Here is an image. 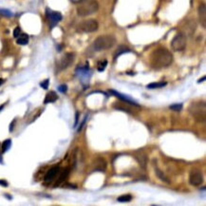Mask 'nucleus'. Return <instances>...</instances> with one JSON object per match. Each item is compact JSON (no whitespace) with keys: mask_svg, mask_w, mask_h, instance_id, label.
I'll list each match as a JSON object with an SVG mask.
<instances>
[{"mask_svg":"<svg viewBox=\"0 0 206 206\" xmlns=\"http://www.w3.org/2000/svg\"><path fill=\"white\" fill-rule=\"evenodd\" d=\"M83 1H86V0H79V2H83Z\"/></svg>","mask_w":206,"mask_h":206,"instance_id":"f704fd0d","label":"nucleus"},{"mask_svg":"<svg viewBox=\"0 0 206 206\" xmlns=\"http://www.w3.org/2000/svg\"><path fill=\"white\" fill-rule=\"evenodd\" d=\"M116 44V39L113 35L106 34V35H101L98 38H96L93 42V48L96 51H106L108 48H111Z\"/></svg>","mask_w":206,"mask_h":206,"instance_id":"f03ea898","label":"nucleus"},{"mask_svg":"<svg viewBox=\"0 0 206 206\" xmlns=\"http://www.w3.org/2000/svg\"><path fill=\"white\" fill-rule=\"evenodd\" d=\"M191 115L194 117L195 120L198 122H204L205 121V103L199 102L193 103L189 107Z\"/></svg>","mask_w":206,"mask_h":206,"instance_id":"20e7f679","label":"nucleus"},{"mask_svg":"<svg viewBox=\"0 0 206 206\" xmlns=\"http://www.w3.org/2000/svg\"><path fill=\"white\" fill-rule=\"evenodd\" d=\"M16 43L18 45H27L29 43V35L26 33H21L17 38H16Z\"/></svg>","mask_w":206,"mask_h":206,"instance_id":"2eb2a0df","label":"nucleus"},{"mask_svg":"<svg viewBox=\"0 0 206 206\" xmlns=\"http://www.w3.org/2000/svg\"><path fill=\"white\" fill-rule=\"evenodd\" d=\"M155 172H156V175L158 176V178H160L161 181H164V182H167V183H169L170 182V181L168 180V178L164 174V172H162L161 170H160L158 167H156L155 168Z\"/></svg>","mask_w":206,"mask_h":206,"instance_id":"f3484780","label":"nucleus"},{"mask_svg":"<svg viewBox=\"0 0 206 206\" xmlns=\"http://www.w3.org/2000/svg\"><path fill=\"white\" fill-rule=\"evenodd\" d=\"M204 80H205V76H204V77H203L202 79H199V80L198 81V83H200V82H203V81H204Z\"/></svg>","mask_w":206,"mask_h":206,"instance_id":"473e14b6","label":"nucleus"},{"mask_svg":"<svg viewBox=\"0 0 206 206\" xmlns=\"http://www.w3.org/2000/svg\"><path fill=\"white\" fill-rule=\"evenodd\" d=\"M173 62V56L166 48H160L155 50L150 55V64L154 68L161 69L170 66Z\"/></svg>","mask_w":206,"mask_h":206,"instance_id":"f257e3e1","label":"nucleus"},{"mask_svg":"<svg viewBox=\"0 0 206 206\" xmlns=\"http://www.w3.org/2000/svg\"><path fill=\"white\" fill-rule=\"evenodd\" d=\"M14 123H15V120H13V123H10V131H13V124H14Z\"/></svg>","mask_w":206,"mask_h":206,"instance_id":"c756f323","label":"nucleus"},{"mask_svg":"<svg viewBox=\"0 0 206 206\" xmlns=\"http://www.w3.org/2000/svg\"><path fill=\"white\" fill-rule=\"evenodd\" d=\"M99 9L97 0H86L77 8V13L80 16H88L95 13Z\"/></svg>","mask_w":206,"mask_h":206,"instance_id":"7ed1b4c3","label":"nucleus"},{"mask_svg":"<svg viewBox=\"0 0 206 206\" xmlns=\"http://www.w3.org/2000/svg\"><path fill=\"white\" fill-rule=\"evenodd\" d=\"M189 182L193 186L200 185L203 182V175L199 170L194 169L189 174Z\"/></svg>","mask_w":206,"mask_h":206,"instance_id":"6e6552de","label":"nucleus"},{"mask_svg":"<svg viewBox=\"0 0 206 206\" xmlns=\"http://www.w3.org/2000/svg\"><path fill=\"white\" fill-rule=\"evenodd\" d=\"M110 92H111V93H112L113 95H114V96H116L117 98H119V99L122 100V101L124 102V103H126V104H128V105H131V106H137V107L140 106L134 100H132L131 98H129V97H127V96H126V95H123V94L120 93V92L115 91V90H110Z\"/></svg>","mask_w":206,"mask_h":206,"instance_id":"9b49d317","label":"nucleus"},{"mask_svg":"<svg viewBox=\"0 0 206 206\" xmlns=\"http://www.w3.org/2000/svg\"><path fill=\"white\" fill-rule=\"evenodd\" d=\"M47 15H48V18L50 20V23L51 28L53 26H55L59 21L62 20V14L58 12H52V10H47Z\"/></svg>","mask_w":206,"mask_h":206,"instance_id":"1a4fd4ad","label":"nucleus"},{"mask_svg":"<svg viewBox=\"0 0 206 206\" xmlns=\"http://www.w3.org/2000/svg\"><path fill=\"white\" fill-rule=\"evenodd\" d=\"M107 66V61L106 60H104V61H100L98 63V67H97V68H98V71L102 72V71H104V70L106 69Z\"/></svg>","mask_w":206,"mask_h":206,"instance_id":"4be33fe9","label":"nucleus"},{"mask_svg":"<svg viewBox=\"0 0 206 206\" xmlns=\"http://www.w3.org/2000/svg\"><path fill=\"white\" fill-rule=\"evenodd\" d=\"M59 172H60V167H59L58 165L51 167V169L47 172V174L45 175V178H44L45 181L46 182H51L54 178H56V176L59 174Z\"/></svg>","mask_w":206,"mask_h":206,"instance_id":"9d476101","label":"nucleus"},{"mask_svg":"<svg viewBox=\"0 0 206 206\" xmlns=\"http://www.w3.org/2000/svg\"><path fill=\"white\" fill-rule=\"evenodd\" d=\"M4 108V105H2V106H0V111H1L2 109Z\"/></svg>","mask_w":206,"mask_h":206,"instance_id":"72a5a7b5","label":"nucleus"},{"mask_svg":"<svg viewBox=\"0 0 206 206\" xmlns=\"http://www.w3.org/2000/svg\"><path fill=\"white\" fill-rule=\"evenodd\" d=\"M132 199V196L129 194H126V195H123V196H120L117 199V202H129L130 200Z\"/></svg>","mask_w":206,"mask_h":206,"instance_id":"6ab92c4d","label":"nucleus"},{"mask_svg":"<svg viewBox=\"0 0 206 206\" xmlns=\"http://www.w3.org/2000/svg\"><path fill=\"white\" fill-rule=\"evenodd\" d=\"M0 185L4 186V187H7L8 186V182L6 181H4V180H0Z\"/></svg>","mask_w":206,"mask_h":206,"instance_id":"c85d7f7f","label":"nucleus"},{"mask_svg":"<svg viewBox=\"0 0 206 206\" xmlns=\"http://www.w3.org/2000/svg\"><path fill=\"white\" fill-rule=\"evenodd\" d=\"M10 145H12V140L8 139L6 141H4V143L2 144V152L3 153L7 152V151L10 149Z\"/></svg>","mask_w":206,"mask_h":206,"instance_id":"aec40b11","label":"nucleus"},{"mask_svg":"<svg viewBox=\"0 0 206 206\" xmlns=\"http://www.w3.org/2000/svg\"><path fill=\"white\" fill-rule=\"evenodd\" d=\"M169 108L173 111H181L182 109V105L181 104H174V105H171L169 106Z\"/></svg>","mask_w":206,"mask_h":206,"instance_id":"5701e85b","label":"nucleus"},{"mask_svg":"<svg viewBox=\"0 0 206 206\" xmlns=\"http://www.w3.org/2000/svg\"><path fill=\"white\" fill-rule=\"evenodd\" d=\"M68 174H69V168H66V169H64L62 171V173H61V175L59 176L57 181L55 182V186L59 185V184L62 183L65 180H66V178H68Z\"/></svg>","mask_w":206,"mask_h":206,"instance_id":"dca6fc26","label":"nucleus"},{"mask_svg":"<svg viewBox=\"0 0 206 206\" xmlns=\"http://www.w3.org/2000/svg\"><path fill=\"white\" fill-rule=\"evenodd\" d=\"M106 167V162L104 159L102 158H98L95 160L94 162V169L98 170V171H105Z\"/></svg>","mask_w":206,"mask_h":206,"instance_id":"ddd939ff","label":"nucleus"},{"mask_svg":"<svg viewBox=\"0 0 206 206\" xmlns=\"http://www.w3.org/2000/svg\"><path fill=\"white\" fill-rule=\"evenodd\" d=\"M58 90L60 91V92H62V93H66L67 90H68V86H67V85H61V86L58 88Z\"/></svg>","mask_w":206,"mask_h":206,"instance_id":"cd10ccee","label":"nucleus"},{"mask_svg":"<svg viewBox=\"0 0 206 206\" xmlns=\"http://www.w3.org/2000/svg\"><path fill=\"white\" fill-rule=\"evenodd\" d=\"M20 34H21V29L19 28V27H16L13 30V37L14 38H17Z\"/></svg>","mask_w":206,"mask_h":206,"instance_id":"bb28decb","label":"nucleus"},{"mask_svg":"<svg viewBox=\"0 0 206 206\" xmlns=\"http://www.w3.org/2000/svg\"><path fill=\"white\" fill-rule=\"evenodd\" d=\"M74 58H75V54L74 53H71V52L66 53L60 59V61L58 62V64H57V69L59 70V71H60V70L66 69L67 68H68L70 65L73 63Z\"/></svg>","mask_w":206,"mask_h":206,"instance_id":"0eeeda50","label":"nucleus"},{"mask_svg":"<svg viewBox=\"0 0 206 206\" xmlns=\"http://www.w3.org/2000/svg\"><path fill=\"white\" fill-rule=\"evenodd\" d=\"M4 82H5V80H4V79H2V78H0V86H1Z\"/></svg>","mask_w":206,"mask_h":206,"instance_id":"2f4dec72","label":"nucleus"},{"mask_svg":"<svg viewBox=\"0 0 206 206\" xmlns=\"http://www.w3.org/2000/svg\"><path fill=\"white\" fill-rule=\"evenodd\" d=\"M99 24L94 19H88L81 22L78 27L77 30L81 32H94L98 30Z\"/></svg>","mask_w":206,"mask_h":206,"instance_id":"39448f33","label":"nucleus"},{"mask_svg":"<svg viewBox=\"0 0 206 206\" xmlns=\"http://www.w3.org/2000/svg\"><path fill=\"white\" fill-rule=\"evenodd\" d=\"M48 84H50V80L46 79L45 81H43V82L40 83V86H41V88H43L44 89H47L48 88Z\"/></svg>","mask_w":206,"mask_h":206,"instance_id":"a878e982","label":"nucleus"},{"mask_svg":"<svg viewBox=\"0 0 206 206\" xmlns=\"http://www.w3.org/2000/svg\"><path fill=\"white\" fill-rule=\"evenodd\" d=\"M0 14L3 16H6V17H10L13 16V13L10 12L9 10H5V9H0Z\"/></svg>","mask_w":206,"mask_h":206,"instance_id":"b1692460","label":"nucleus"},{"mask_svg":"<svg viewBox=\"0 0 206 206\" xmlns=\"http://www.w3.org/2000/svg\"><path fill=\"white\" fill-rule=\"evenodd\" d=\"M135 158L137 159V161H139V164L142 165L144 168L145 167V164H146V158L144 155H137Z\"/></svg>","mask_w":206,"mask_h":206,"instance_id":"412c9836","label":"nucleus"},{"mask_svg":"<svg viewBox=\"0 0 206 206\" xmlns=\"http://www.w3.org/2000/svg\"><path fill=\"white\" fill-rule=\"evenodd\" d=\"M186 36L183 33H178L171 42V47L175 51H181L186 47Z\"/></svg>","mask_w":206,"mask_h":206,"instance_id":"423d86ee","label":"nucleus"},{"mask_svg":"<svg viewBox=\"0 0 206 206\" xmlns=\"http://www.w3.org/2000/svg\"><path fill=\"white\" fill-rule=\"evenodd\" d=\"M129 51H130V50H129V48H124V47H121V48H119V50L117 51L115 57H118L119 55H121L122 53H124V52H129Z\"/></svg>","mask_w":206,"mask_h":206,"instance_id":"393cba45","label":"nucleus"},{"mask_svg":"<svg viewBox=\"0 0 206 206\" xmlns=\"http://www.w3.org/2000/svg\"><path fill=\"white\" fill-rule=\"evenodd\" d=\"M58 99V96L54 91H50L46 95V98L44 100V104H50V103H54Z\"/></svg>","mask_w":206,"mask_h":206,"instance_id":"4468645a","label":"nucleus"},{"mask_svg":"<svg viewBox=\"0 0 206 206\" xmlns=\"http://www.w3.org/2000/svg\"><path fill=\"white\" fill-rule=\"evenodd\" d=\"M167 85L166 82H161V83H151L146 86V88L149 89H153V88H164Z\"/></svg>","mask_w":206,"mask_h":206,"instance_id":"a211bd4d","label":"nucleus"},{"mask_svg":"<svg viewBox=\"0 0 206 206\" xmlns=\"http://www.w3.org/2000/svg\"><path fill=\"white\" fill-rule=\"evenodd\" d=\"M199 17L200 24L205 29L206 27V6L204 3H202L199 7Z\"/></svg>","mask_w":206,"mask_h":206,"instance_id":"f8f14e48","label":"nucleus"},{"mask_svg":"<svg viewBox=\"0 0 206 206\" xmlns=\"http://www.w3.org/2000/svg\"><path fill=\"white\" fill-rule=\"evenodd\" d=\"M78 116H79V113L76 112V120H75V123H74V126H77V123H78Z\"/></svg>","mask_w":206,"mask_h":206,"instance_id":"7c9ffc66","label":"nucleus"}]
</instances>
